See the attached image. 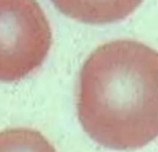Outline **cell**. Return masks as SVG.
I'll list each match as a JSON object with an SVG mask.
<instances>
[{
    "mask_svg": "<svg viewBox=\"0 0 158 152\" xmlns=\"http://www.w3.org/2000/svg\"><path fill=\"white\" fill-rule=\"evenodd\" d=\"M83 130L110 150H137L158 134V54L136 40L98 46L81 69L77 93Z\"/></svg>",
    "mask_w": 158,
    "mask_h": 152,
    "instance_id": "cell-1",
    "label": "cell"
},
{
    "mask_svg": "<svg viewBox=\"0 0 158 152\" xmlns=\"http://www.w3.org/2000/svg\"><path fill=\"white\" fill-rule=\"evenodd\" d=\"M0 152H56V150L39 131L17 127L0 131Z\"/></svg>",
    "mask_w": 158,
    "mask_h": 152,
    "instance_id": "cell-4",
    "label": "cell"
},
{
    "mask_svg": "<svg viewBox=\"0 0 158 152\" xmlns=\"http://www.w3.org/2000/svg\"><path fill=\"white\" fill-rule=\"evenodd\" d=\"M69 18L83 24L103 25L118 22L135 13L143 0H52Z\"/></svg>",
    "mask_w": 158,
    "mask_h": 152,
    "instance_id": "cell-3",
    "label": "cell"
},
{
    "mask_svg": "<svg viewBox=\"0 0 158 152\" xmlns=\"http://www.w3.org/2000/svg\"><path fill=\"white\" fill-rule=\"evenodd\" d=\"M50 47L52 28L36 0H0V82L27 78Z\"/></svg>",
    "mask_w": 158,
    "mask_h": 152,
    "instance_id": "cell-2",
    "label": "cell"
}]
</instances>
